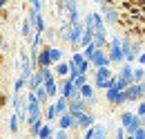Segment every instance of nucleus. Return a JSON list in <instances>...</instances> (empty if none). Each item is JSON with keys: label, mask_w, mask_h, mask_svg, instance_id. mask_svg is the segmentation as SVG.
Returning a JSON list of instances; mask_svg holds the SVG:
<instances>
[{"label": "nucleus", "mask_w": 145, "mask_h": 139, "mask_svg": "<svg viewBox=\"0 0 145 139\" xmlns=\"http://www.w3.org/2000/svg\"><path fill=\"white\" fill-rule=\"evenodd\" d=\"M121 47H123V58H125V63H129V65L134 61H138V56L143 54V43H138L134 38H127V36L121 38Z\"/></svg>", "instance_id": "nucleus-1"}, {"label": "nucleus", "mask_w": 145, "mask_h": 139, "mask_svg": "<svg viewBox=\"0 0 145 139\" xmlns=\"http://www.w3.org/2000/svg\"><path fill=\"white\" fill-rule=\"evenodd\" d=\"M116 5H118V2H114V0H103V2H98V14L103 16L105 25H118L121 11H118Z\"/></svg>", "instance_id": "nucleus-2"}, {"label": "nucleus", "mask_w": 145, "mask_h": 139, "mask_svg": "<svg viewBox=\"0 0 145 139\" xmlns=\"http://www.w3.org/2000/svg\"><path fill=\"white\" fill-rule=\"evenodd\" d=\"M107 58L112 65H123L125 58H123V47H121V36H112L109 38V47H107Z\"/></svg>", "instance_id": "nucleus-3"}, {"label": "nucleus", "mask_w": 145, "mask_h": 139, "mask_svg": "<svg viewBox=\"0 0 145 139\" xmlns=\"http://www.w3.org/2000/svg\"><path fill=\"white\" fill-rule=\"evenodd\" d=\"M58 97H65L67 101H72V99H78L80 94H78L72 79H60L58 81Z\"/></svg>", "instance_id": "nucleus-4"}, {"label": "nucleus", "mask_w": 145, "mask_h": 139, "mask_svg": "<svg viewBox=\"0 0 145 139\" xmlns=\"http://www.w3.org/2000/svg\"><path fill=\"white\" fill-rule=\"evenodd\" d=\"M105 99H107V103L112 105V108H121V105L127 103L125 92H118L116 87H112V90H107V92H105Z\"/></svg>", "instance_id": "nucleus-5"}, {"label": "nucleus", "mask_w": 145, "mask_h": 139, "mask_svg": "<svg viewBox=\"0 0 145 139\" xmlns=\"http://www.w3.org/2000/svg\"><path fill=\"white\" fill-rule=\"evenodd\" d=\"M56 130H65V132H72V130H78L76 128V119H74L69 112H65V115H60L58 117V128Z\"/></svg>", "instance_id": "nucleus-6"}, {"label": "nucleus", "mask_w": 145, "mask_h": 139, "mask_svg": "<svg viewBox=\"0 0 145 139\" xmlns=\"http://www.w3.org/2000/svg\"><path fill=\"white\" fill-rule=\"evenodd\" d=\"M91 70H101V68H112V63H109L107 58V52H103V50H98V52L91 56Z\"/></svg>", "instance_id": "nucleus-7"}, {"label": "nucleus", "mask_w": 145, "mask_h": 139, "mask_svg": "<svg viewBox=\"0 0 145 139\" xmlns=\"http://www.w3.org/2000/svg\"><path fill=\"white\" fill-rule=\"evenodd\" d=\"M94 123H96V117H94L91 112H83V115H80V117L76 119V128L85 132V130H89Z\"/></svg>", "instance_id": "nucleus-8"}, {"label": "nucleus", "mask_w": 145, "mask_h": 139, "mask_svg": "<svg viewBox=\"0 0 145 139\" xmlns=\"http://www.w3.org/2000/svg\"><path fill=\"white\" fill-rule=\"evenodd\" d=\"M125 97H127V103H134V101H143V92H141V85L132 83V85L125 90Z\"/></svg>", "instance_id": "nucleus-9"}, {"label": "nucleus", "mask_w": 145, "mask_h": 139, "mask_svg": "<svg viewBox=\"0 0 145 139\" xmlns=\"http://www.w3.org/2000/svg\"><path fill=\"white\" fill-rule=\"evenodd\" d=\"M42 119H45V123H52V121H58V112H56L54 103L45 105V110H42Z\"/></svg>", "instance_id": "nucleus-10"}, {"label": "nucleus", "mask_w": 145, "mask_h": 139, "mask_svg": "<svg viewBox=\"0 0 145 139\" xmlns=\"http://www.w3.org/2000/svg\"><path fill=\"white\" fill-rule=\"evenodd\" d=\"M49 61H52V65H58V63H63V61H65V56H63V50H60V47H52V45H49Z\"/></svg>", "instance_id": "nucleus-11"}, {"label": "nucleus", "mask_w": 145, "mask_h": 139, "mask_svg": "<svg viewBox=\"0 0 145 139\" xmlns=\"http://www.w3.org/2000/svg\"><path fill=\"white\" fill-rule=\"evenodd\" d=\"M134 119H136V112H132V110H125V112H121V117H118V123H121V126H123V128H129V126H132V121H134Z\"/></svg>", "instance_id": "nucleus-12"}, {"label": "nucleus", "mask_w": 145, "mask_h": 139, "mask_svg": "<svg viewBox=\"0 0 145 139\" xmlns=\"http://www.w3.org/2000/svg\"><path fill=\"white\" fill-rule=\"evenodd\" d=\"M132 74H134V65H129V63H123L116 76H118V79H125V81H132ZM132 83H134V81H132Z\"/></svg>", "instance_id": "nucleus-13"}, {"label": "nucleus", "mask_w": 145, "mask_h": 139, "mask_svg": "<svg viewBox=\"0 0 145 139\" xmlns=\"http://www.w3.org/2000/svg\"><path fill=\"white\" fill-rule=\"evenodd\" d=\"M45 85V92H47V97L49 99H58V81H47V83H42Z\"/></svg>", "instance_id": "nucleus-14"}, {"label": "nucleus", "mask_w": 145, "mask_h": 139, "mask_svg": "<svg viewBox=\"0 0 145 139\" xmlns=\"http://www.w3.org/2000/svg\"><path fill=\"white\" fill-rule=\"evenodd\" d=\"M54 108H56V112H58V117H60V115H65V112L69 110V101H67L65 97H58L54 101Z\"/></svg>", "instance_id": "nucleus-15"}, {"label": "nucleus", "mask_w": 145, "mask_h": 139, "mask_svg": "<svg viewBox=\"0 0 145 139\" xmlns=\"http://www.w3.org/2000/svg\"><path fill=\"white\" fill-rule=\"evenodd\" d=\"M56 130L52 128V123H42V128H40V132H38V139H49L54 137Z\"/></svg>", "instance_id": "nucleus-16"}, {"label": "nucleus", "mask_w": 145, "mask_h": 139, "mask_svg": "<svg viewBox=\"0 0 145 139\" xmlns=\"http://www.w3.org/2000/svg\"><path fill=\"white\" fill-rule=\"evenodd\" d=\"M132 81L138 85V83H143L145 81V68H141V65H136L134 68V74H132Z\"/></svg>", "instance_id": "nucleus-17"}, {"label": "nucleus", "mask_w": 145, "mask_h": 139, "mask_svg": "<svg viewBox=\"0 0 145 139\" xmlns=\"http://www.w3.org/2000/svg\"><path fill=\"white\" fill-rule=\"evenodd\" d=\"M94 139H107V130L103 123H94Z\"/></svg>", "instance_id": "nucleus-18"}, {"label": "nucleus", "mask_w": 145, "mask_h": 139, "mask_svg": "<svg viewBox=\"0 0 145 139\" xmlns=\"http://www.w3.org/2000/svg\"><path fill=\"white\" fill-rule=\"evenodd\" d=\"M18 128H20V119H18V115L14 112L11 119H9V132H18Z\"/></svg>", "instance_id": "nucleus-19"}, {"label": "nucleus", "mask_w": 145, "mask_h": 139, "mask_svg": "<svg viewBox=\"0 0 145 139\" xmlns=\"http://www.w3.org/2000/svg\"><path fill=\"white\" fill-rule=\"evenodd\" d=\"M27 87V81H22V79H16V83H14V94H22V90Z\"/></svg>", "instance_id": "nucleus-20"}, {"label": "nucleus", "mask_w": 145, "mask_h": 139, "mask_svg": "<svg viewBox=\"0 0 145 139\" xmlns=\"http://www.w3.org/2000/svg\"><path fill=\"white\" fill-rule=\"evenodd\" d=\"M9 103H11V97H9L7 92H0V110H5Z\"/></svg>", "instance_id": "nucleus-21"}, {"label": "nucleus", "mask_w": 145, "mask_h": 139, "mask_svg": "<svg viewBox=\"0 0 145 139\" xmlns=\"http://www.w3.org/2000/svg\"><path fill=\"white\" fill-rule=\"evenodd\" d=\"M42 123H45V121H38V123H34V126L29 128V135H31V137H38V132H40V128H42Z\"/></svg>", "instance_id": "nucleus-22"}, {"label": "nucleus", "mask_w": 145, "mask_h": 139, "mask_svg": "<svg viewBox=\"0 0 145 139\" xmlns=\"http://www.w3.org/2000/svg\"><path fill=\"white\" fill-rule=\"evenodd\" d=\"M9 18H11V11L5 7V9H0V23H9Z\"/></svg>", "instance_id": "nucleus-23"}, {"label": "nucleus", "mask_w": 145, "mask_h": 139, "mask_svg": "<svg viewBox=\"0 0 145 139\" xmlns=\"http://www.w3.org/2000/svg\"><path fill=\"white\" fill-rule=\"evenodd\" d=\"M136 117H145V99L138 101V108H136Z\"/></svg>", "instance_id": "nucleus-24"}, {"label": "nucleus", "mask_w": 145, "mask_h": 139, "mask_svg": "<svg viewBox=\"0 0 145 139\" xmlns=\"http://www.w3.org/2000/svg\"><path fill=\"white\" fill-rule=\"evenodd\" d=\"M125 137H127L125 128H123V126H118V128H116V139H125Z\"/></svg>", "instance_id": "nucleus-25"}, {"label": "nucleus", "mask_w": 145, "mask_h": 139, "mask_svg": "<svg viewBox=\"0 0 145 139\" xmlns=\"http://www.w3.org/2000/svg\"><path fill=\"white\" fill-rule=\"evenodd\" d=\"M54 139H69V132H65V130H56Z\"/></svg>", "instance_id": "nucleus-26"}, {"label": "nucleus", "mask_w": 145, "mask_h": 139, "mask_svg": "<svg viewBox=\"0 0 145 139\" xmlns=\"http://www.w3.org/2000/svg\"><path fill=\"white\" fill-rule=\"evenodd\" d=\"M83 139H94V126H91L89 130H85V132H83Z\"/></svg>", "instance_id": "nucleus-27"}, {"label": "nucleus", "mask_w": 145, "mask_h": 139, "mask_svg": "<svg viewBox=\"0 0 145 139\" xmlns=\"http://www.w3.org/2000/svg\"><path fill=\"white\" fill-rule=\"evenodd\" d=\"M138 65H141V68H145V50H143V54L138 56Z\"/></svg>", "instance_id": "nucleus-28"}, {"label": "nucleus", "mask_w": 145, "mask_h": 139, "mask_svg": "<svg viewBox=\"0 0 145 139\" xmlns=\"http://www.w3.org/2000/svg\"><path fill=\"white\" fill-rule=\"evenodd\" d=\"M0 50H5V36H2V32H0Z\"/></svg>", "instance_id": "nucleus-29"}, {"label": "nucleus", "mask_w": 145, "mask_h": 139, "mask_svg": "<svg viewBox=\"0 0 145 139\" xmlns=\"http://www.w3.org/2000/svg\"><path fill=\"white\" fill-rule=\"evenodd\" d=\"M5 7H7V2H5V0H0V9H5Z\"/></svg>", "instance_id": "nucleus-30"}, {"label": "nucleus", "mask_w": 145, "mask_h": 139, "mask_svg": "<svg viewBox=\"0 0 145 139\" xmlns=\"http://www.w3.org/2000/svg\"><path fill=\"white\" fill-rule=\"evenodd\" d=\"M0 83H2V72H0Z\"/></svg>", "instance_id": "nucleus-31"}, {"label": "nucleus", "mask_w": 145, "mask_h": 139, "mask_svg": "<svg viewBox=\"0 0 145 139\" xmlns=\"http://www.w3.org/2000/svg\"><path fill=\"white\" fill-rule=\"evenodd\" d=\"M141 11H143V16H145V7H143V9H141Z\"/></svg>", "instance_id": "nucleus-32"}, {"label": "nucleus", "mask_w": 145, "mask_h": 139, "mask_svg": "<svg viewBox=\"0 0 145 139\" xmlns=\"http://www.w3.org/2000/svg\"><path fill=\"white\" fill-rule=\"evenodd\" d=\"M0 135H2V128H0Z\"/></svg>", "instance_id": "nucleus-33"}, {"label": "nucleus", "mask_w": 145, "mask_h": 139, "mask_svg": "<svg viewBox=\"0 0 145 139\" xmlns=\"http://www.w3.org/2000/svg\"><path fill=\"white\" fill-rule=\"evenodd\" d=\"M143 50H145V45H143Z\"/></svg>", "instance_id": "nucleus-34"}]
</instances>
